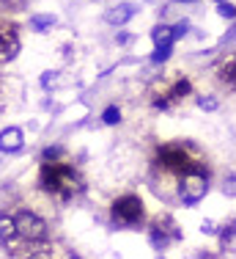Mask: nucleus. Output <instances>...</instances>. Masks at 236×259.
Returning a JSON list of instances; mask_svg holds the SVG:
<instances>
[{
  "label": "nucleus",
  "mask_w": 236,
  "mask_h": 259,
  "mask_svg": "<svg viewBox=\"0 0 236 259\" xmlns=\"http://www.w3.org/2000/svg\"><path fill=\"white\" fill-rule=\"evenodd\" d=\"M102 121H104V124H118V121H121V110H118V105H110V108H104Z\"/></svg>",
  "instance_id": "nucleus-16"
},
{
  "label": "nucleus",
  "mask_w": 236,
  "mask_h": 259,
  "mask_svg": "<svg viewBox=\"0 0 236 259\" xmlns=\"http://www.w3.org/2000/svg\"><path fill=\"white\" fill-rule=\"evenodd\" d=\"M187 30H190V22H187V20H182L176 28H173V41H176V39H182V36L187 33Z\"/></svg>",
  "instance_id": "nucleus-21"
},
{
  "label": "nucleus",
  "mask_w": 236,
  "mask_h": 259,
  "mask_svg": "<svg viewBox=\"0 0 236 259\" xmlns=\"http://www.w3.org/2000/svg\"><path fill=\"white\" fill-rule=\"evenodd\" d=\"M22 50L20 41V28L14 22H0V64H9L14 61Z\"/></svg>",
  "instance_id": "nucleus-7"
},
{
  "label": "nucleus",
  "mask_w": 236,
  "mask_h": 259,
  "mask_svg": "<svg viewBox=\"0 0 236 259\" xmlns=\"http://www.w3.org/2000/svg\"><path fill=\"white\" fill-rule=\"evenodd\" d=\"M154 165L162 168L165 174H176V177L209 174L201 149H198L195 144H190V141H170V144H162L157 149Z\"/></svg>",
  "instance_id": "nucleus-1"
},
{
  "label": "nucleus",
  "mask_w": 236,
  "mask_h": 259,
  "mask_svg": "<svg viewBox=\"0 0 236 259\" xmlns=\"http://www.w3.org/2000/svg\"><path fill=\"white\" fill-rule=\"evenodd\" d=\"M135 14H138V6L135 3H118L115 9H110L107 14H104V22H110V25H124V22H129Z\"/></svg>",
  "instance_id": "nucleus-10"
},
{
  "label": "nucleus",
  "mask_w": 236,
  "mask_h": 259,
  "mask_svg": "<svg viewBox=\"0 0 236 259\" xmlns=\"http://www.w3.org/2000/svg\"><path fill=\"white\" fill-rule=\"evenodd\" d=\"M61 157H64V149H61V146H47L44 155H41V163H58Z\"/></svg>",
  "instance_id": "nucleus-17"
},
{
  "label": "nucleus",
  "mask_w": 236,
  "mask_h": 259,
  "mask_svg": "<svg viewBox=\"0 0 236 259\" xmlns=\"http://www.w3.org/2000/svg\"><path fill=\"white\" fill-rule=\"evenodd\" d=\"M231 224H233V226H236V218H233V221H231Z\"/></svg>",
  "instance_id": "nucleus-30"
},
{
  "label": "nucleus",
  "mask_w": 236,
  "mask_h": 259,
  "mask_svg": "<svg viewBox=\"0 0 236 259\" xmlns=\"http://www.w3.org/2000/svg\"><path fill=\"white\" fill-rule=\"evenodd\" d=\"M61 259H83V256H80V254H74V251H66V254L61 256Z\"/></svg>",
  "instance_id": "nucleus-27"
},
{
  "label": "nucleus",
  "mask_w": 236,
  "mask_h": 259,
  "mask_svg": "<svg viewBox=\"0 0 236 259\" xmlns=\"http://www.w3.org/2000/svg\"><path fill=\"white\" fill-rule=\"evenodd\" d=\"M3 105H6V83H3V77H0V110H3Z\"/></svg>",
  "instance_id": "nucleus-26"
},
{
  "label": "nucleus",
  "mask_w": 236,
  "mask_h": 259,
  "mask_svg": "<svg viewBox=\"0 0 236 259\" xmlns=\"http://www.w3.org/2000/svg\"><path fill=\"white\" fill-rule=\"evenodd\" d=\"M184 234H182V226L176 224V218H173L170 212H157L151 218V224H148V243H151L154 251H167L173 243H179Z\"/></svg>",
  "instance_id": "nucleus-5"
},
{
  "label": "nucleus",
  "mask_w": 236,
  "mask_h": 259,
  "mask_svg": "<svg viewBox=\"0 0 236 259\" xmlns=\"http://www.w3.org/2000/svg\"><path fill=\"white\" fill-rule=\"evenodd\" d=\"M209 193V174H190L179 182V201L184 207H195Z\"/></svg>",
  "instance_id": "nucleus-6"
},
{
  "label": "nucleus",
  "mask_w": 236,
  "mask_h": 259,
  "mask_svg": "<svg viewBox=\"0 0 236 259\" xmlns=\"http://www.w3.org/2000/svg\"><path fill=\"white\" fill-rule=\"evenodd\" d=\"M217 237H220V245H222V248H228V245L236 240V226H233V224L220 226V229H217Z\"/></svg>",
  "instance_id": "nucleus-15"
},
{
  "label": "nucleus",
  "mask_w": 236,
  "mask_h": 259,
  "mask_svg": "<svg viewBox=\"0 0 236 259\" xmlns=\"http://www.w3.org/2000/svg\"><path fill=\"white\" fill-rule=\"evenodd\" d=\"M217 3H228V0H217Z\"/></svg>",
  "instance_id": "nucleus-28"
},
{
  "label": "nucleus",
  "mask_w": 236,
  "mask_h": 259,
  "mask_svg": "<svg viewBox=\"0 0 236 259\" xmlns=\"http://www.w3.org/2000/svg\"><path fill=\"white\" fill-rule=\"evenodd\" d=\"M58 83V72H44V75H41V85H44V89H49V85H55Z\"/></svg>",
  "instance_id": "nucleus-22"
},
{
  "label": "nucleus",
  "mask_w": 236,
  "mask_h": 259,
  "mask_svg": "<svg viewBox=\"0 0 236 259\" xmlns=\"http://www.w3.org/2000/svg\"><path fill=\"white\" fill-rule=\"evenodd\" d=\"M151 39L157 47H173V28L170 25H154Z\"/></svg>",
  "instance_id": "nucleus-12"
},
{
  "label": "nucleus",
  "mask_w": 236,
  "mask_h": 259,
  "mask_svg": "<svg viewBox=\"0 0 236 259\" xmlns=\"http://www.w3.org/2000/svg\"><path fill=\"white\" fill-rule=\"evenodd\" d=\"M55 22H58V17H55V14H36V17H30V28H33L36 33H44V30L52 28Z\"/></svg>",
  "instance_id": "nucleus-14"
},
{
  "label": "nucleus",
  "mask_w": 236,
  "mask_h": 259,
  "mask_svg": "<svg viewBox=\"0 0 236 259\" xmlns=\"http://www.w3.org/2000/svg\"><path fill=\"white\" fill-rule=\"evenodd\" d=\"M190 259H214V254L212 251H192Z\"/></svg>",
  "instance_id": "nucleus-25"
},
{
  "label": "nucleus",
  "mask_w": 236,
  "mask_h": 259,
  "mask_svg": "<svg viewBox=\"0 0 236 259\" xmlns=\"http://www.w3.org/2000/svg\"><path fill=\"white\" fill-rule=\"evenodd\" d=\"M198 108H201V110H217V108H220V102H217L214 97H201V100H198Z\"/></svg>",
  "instance_id": "nucleus-20"
},
{
  "label": "nucleus",
  "mask_w": 236,
  "mask_h": 259,
  "mask_svg": "<svg viewBox=\"0 0 236 259\" xmlns=\"http://www.w3.org/2000/svg\"><path fill=\"white\" fill-rule=\"evenodd\" d=\"M170 55H173V47H157V50L151 53V61L154 64H165Z\"/></svg>",
  "instance_id": "nucleus-18"
},
{
  "label": "nucleus",
  "mask_w": 236,
  "mask_h": 259,
  "mask_svg": "<svg viewBox=\"0 0 236 259\" xmlns=\"http://www.w3.org/2000/svg\"><path fill=\"white\" fill-rule=\"evenodd\" d=\"M190 91H192V83H190V80H187V77H179V80H176V83H173V89H170V91H167V94H165V97H167V102H170V105H173V102H176V100H182V97H187V94H190Z\"/></svg>",
  "instance_id": "nucleus-13"
},
{
  "label": "nucleus",
  "mask_w": 236,
  "mask_h": 259,
  "mask_svg": "<svg viewBox=\"0 0 236 259\" xmlns=\"http://www.w3.org/2000/svg\"><path fill=\"white\" fill-rule=\"evenodd\" d=\"M201 232H203V234H217V224H214V221H203V224H201Z\"/></svg>",
  "instance_id": "nucleus-23"
},
{
  "label": "nucleus",
  "mask_w": 236,
  "mask_h": 259,
  "mask_svg": "<svg viewBox=\"0 0 236 259\" xmlns=\"http://www.w3.org/2000/svg\"><path fill=\"white\" fill-rule=\"evenodd\" d=\"M217 80H220V85H225L231 91L236 89V55H228L217 64Z\"/></svg>",
  "instance_id": "nucleus-8"
},
{
  "label": "nucleus",
  "mask_w": 236,
  "mask_h": 259,
  "mask_svg": "<svg viewBox=\"0 0 236 259\" xmlns=\"http://www.w3.org/2000/svg\"><path fill=\"white\" fill-rule=\"evenodd\" d=\"M159 259H165V256H159Z\"/></svg>",
  "instance_id": "nucleus-31"
},
{
  "label": "nucleus",
  "mask_w": 236,
  "mask_h": 259,
  "mask_svg": "<svg viewBox=\"0 0 236 259\" xmlns=\"http://www.w3.org/2000/svg\"><path fill=\"white\" fill-rule=\"evenodd\" d=\"M217 14L225 17V20H236V6H231V3H220V6H217Z\"/></svg>",
  "instance_id": "nucleus-19"
},
{
  "label": "nucleus",
  "mask_w": 236,
  "mask_h": 259,
  "mask_svg": "<svg viewBox=\"0 0 236 259\" xmlns=\"http://www.w3.org/2000/svg\"><path fill=\"white\" fill-rule=\"evenodd\" d=\"M25 144V135L20 127H9L0 133V152H9V155H14V152H20Z\"/></svg>",
  "instance_id": "nucleus-9"
},
{
  "label": "nucleus",
  "mask_w": 236,
  "mask_h": 259,
  "mask_svg": "<svg viewBox=\"0 0 236 259\" xmlns=\"http://www.w3.org/2000/svg\"><path fill=\"white\" fill-rule=\"evenodd\" d=\"M0 243L6 248H11L17 243V224H14V215L9 212H0Z\"/></svg>",
  "instance_id": "nucleus-11"
},
{
  "label": "nucleus",
  "mask_w": 236,
  "mask_h": 259,
  "mask_svg": "<svg viewBox=\"0 0 236 259\" xmlns=\"http://www.w3.org/2000/svg\"><path fill=\"white\" fill-rule=\"evenodd\" d=\"M39 188L44 190V193L55 196L58 201H72L74 196L83 193L85 180H83V174H80L74 165L58 160V163H41V168H39Z\"/></svg>",
  "instance_id": "nucleus-2"
},
{
  "label": "nucleus",
  "mask_w": 236,
  "mask_h": 259,
  "mask_svg": "<svg viewBox=\"0 0 236 259\" xmlns=\"http://www.w3.org/2000/svg\"><path fill=\"white\" fill-rule=\"evenodd\" d=\"M14 215V224H17V245H47L49 243V226L41 215H36L33 209H17Z\"/></svg>",
  "instance_id": "nucleus-3"
},
{
  "label": "nucleus",
  "mask_w": 236,
  "mask_h": 259,
  "mask_svg": "<svg viewBox=\"0 0 236 259\" xmlns=\"http://www.w3.org/2000/svg\"><path fill=\"white\" fill-rule=\"evenodd\" d=\"M182 3H192V0H182Z\"/></svg>",
  "instance_id": "nucleus-29"
},
{
  "label": "nucleus",
  "mask_w": 236,
  "mask_h": 259,
  "mask_svg": "<svg viewBox=\"0 0 236 259\" xmlns=\"http://www.w3.org/2000/svg\"><path fill=\"white\" fill-rule=\"evenodd\" d=\"M225 193L236 196V177H225Z\"/></svg>",
  "instance_id": "nucleus-24"
},
{
  "label": "nucleus",
  "mask_w": 236,
  "mask_h": 259,
  "mask_svg": "<svg viewBox=\"0 0 236 259\" xmlns=\"http://www.w3.org/2000/svg\"><path fill=\"white\" fill-rule=\"evenodd\" d=\"M110 218H113V226H118V229H138L146 221V204L135 193L118 196L110 204Z\"/></svg>",
  "instance_id": "nucleus-4"
}]
</instances>
